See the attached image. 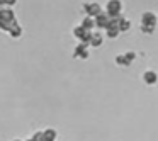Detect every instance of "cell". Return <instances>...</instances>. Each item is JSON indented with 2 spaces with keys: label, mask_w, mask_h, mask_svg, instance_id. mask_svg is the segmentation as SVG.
Masks as SVG:
<instances>
[{
  "label": "cell",
  "mask_w": 158,
  "mask_h": 141,
  "mask_svg": "<svg viewBox=\"0 0 158 141\" xmlns=\"http://www.w3.org/2000/svg\"><path fill=\"white\" fill-rule=\"evenodd\" d=\"M15 24H19V21H17V15H15L14 9L0 7V31L9 32Z\"/></svg>",
  "instance_id": "1"
},
{
  "label": "cell",
  "mask_w": 158,
  "mask_h": 141,
  "mask_svg": "<svg viewBox=\"0 0 158 141\" xmlns=\"http://www.w3.org/2000/svg\"><path fill=\"white\" fill-rule=\"evenodd\" d=\"M121 9H123L121 0H107V4H106V14L109 15L110 19L119 17V15H121Z\"/></svg>",
  "instance_id": "2"
},
{
  "label": "cell",
  "mask_w": 158,
  "mask_h": 141,
  "mask_svg": "<svg viewBox=\"0 0 158 141\" xmlns=\"http://www.w3.org/2000/svg\"><path fill=\"white\" fill-rule=\"evenodd\" d=\"M83 12H85V15L95 19L97 15H100L104 10H102V7H100V4H97V2H87V4H83Z\"/></svg>",
  "instance_id": "3"
},
{
  "label": "cell",
  "mask_w": 158,
  "mask_h": 141,
  "mask_svg": "<svg viewBox=\"0 0 158 141\" xmlns=\"http://www.w3.org/2000/svg\"><path fill=\"white\" fill-rule=\"evenodd\" d=\"M109 26H110V17L106 14V12H102L100 15H97V17H95V27L107 29Z\"/></svg>",
  "instance_id": "4"
},
{
  "label": "cell",
  "mask_w": 158,
  "mask_h": 141,
  "mask_svg": "<svg viewBox=\"0 0 158 141\" xmlns=\"http://www.w3.org/2000/svg\"><path fill=\"white\" fill-rule=\"evenodd\" d=\"M73 56H75V58H80V60H87V58H89V46L80 43V44L75 48Z\"/></svg>",
  "instance_id": "5"
},
{
  "label": "cell",
  "mask_w": 158,
  "mask_h": 141,
  "mask_svg": "<svg viewBox=\"0 0 158 141\" xmlns=\"http://www.w3.org/2000/svg\"><path fill=\"white\" fill-rule=\"evenodd\" d=\"M43 131V139L44 141H56V138H58V133H56L55 127H44Z\"/></svg>",
  "instance_id": "6"
},
{
  "label": "cell",
  "mask_w": 158,
  "mask_h": 141,
  "mask_svg": "<svg viewBox=\"0 0 158 141\" xmlns=\"http://www.w3.org/2000/svg\"><path fill=\"white\" fill-rule=\"evenodd\" d=\"M80 26H82L85 31L92 32L94 27H95V19H92V17H89V15H85V17L82 19V22H80Z\"/></svg>",
  "instance_id": "7"
},
{
  "label": "cell",
  "mask_w": 158,
  "mask_h": 141,
  "mask_svg": "<svg viewBox=\"0 0 158 141\" xmlns=\"http://www.w3.org/2000/svg\"><path fill=\"white\" fill-rule=\"evenodd\" d=\"M7 34L10 36L12 39H21V38H22V34H24V29H22L21 22H19V24H15L14 27H12L10 31L7 32Z\"/></svg>",
  "instance_id": "8"
},
{
  "label": "cell",
  "mask_w": 158,
  "mask_h": 141,
  "mask_svg": "<svg viewBox=\"0 0 158 141\" xmlns=\"http://www.w3.org/2000/svg\"><path fill=\"white\" fill-rule=\"evenodd\" d=\"M104 41V36L99 34V32H92V36H90V41H89V46H92V48H99L100 44H102Z\"/></svg>",
  "instance_id": "9"
},
{
  "label": "cell",
  "mask_w": 158,
  "mask_h": 141,
  "mask_svg": "<svg viewBox=\"0 0 158 141\" xmlns=\"http://www.w3.org/2000/svg\"><path fill=\"white\" fill-rule=\"evenodd\" d=\"M143 78H144V82H146V83H155L158 80V75L155 72H146L143 75Z\"/></svg>",
  "instance_id": "10"
},
{
  "label": "cell",
  "mask_w": 158,
  "mask_h": 141,
  "mask_svg": "<svg viewBox=\"0 0 158 141\" xmlns=\"http://www.w3.org/2000/svg\"><path fill=\"white\" fill-rule=\"evenodd\" d=\"M156 17H155L153 14H144L143 15V24H148V26H155L156 24Z\"/></svg>",
  "instance_id": "11"
},
{
  "label": "cell",
  "mask_w": 158,
  "mask_h": 141,
  "mask_svg": "<svg viewBox=\"0 0 158 141\" xmlns=\"http://www.w3.org/2000/svg\"><path fill=\"white\" fill-rule=\"evenodd\" d=\"M17 2H19V0H5V7H9V9H14L15 5H17Z\"/></svg>",
  "instance_id": "12"
},
{
  "label": "cell",
  "mask_w": 158,
  "mask_h": 141,
  "mask_svg": "<svg viewBox=\"0 0 158 141\" xmlns=\"http://www.w3.org/2000/svg\"><path fill=\"white\" fill-rule=\"evenodd\" d=\"M116 61L119 63V65H127V60H126V56H117V58H116Z\"/></svg>",
  "instance_id": "13"
},
{
  "label": "cell",
  "mask_w": 158,
  "mask_h": 141,
  "mask_svg": "<svg viewBox=\"0 0 158 141\" xmlns=\"http://www.w3.org/2000/svg\"><path fill=\"white\" fill-rule=\"evenodd\" d=\"M0 7H5V0H0Z\"/></svg>",
  "instance_id": "14"
},
{
  "label": "cell",
  "mask_w": 158,
  "mask_h": 141,
  "mask_svg": "<svg viewBox=\"0 0 158 141\" xmlns=\"http://www.w3.org/2000/svg\"><path fill=\"white\" fill-rule=\"evenodd\" d=\"M10 141H24V139H21V138H14V139H10Z\"/></svg>",
  "instance_id": "15"
},
{
  "label": "cell",
  "mask_w": 158,
  "mask_h": 141,
  "mask_svg": "<svg viewBox=\"0 0 158 141\" xmlns=\"http://www.w3.org/2000/svg\"><path fill=\"white\" fill-rule=\"evenodd\" d=\"M24 141H34V139H32V138H27V139H24Z\"/></svg>",
  "instance_id": "16"
},
{
  "label": "cell",
  "mask_w": 158,
  "mask_h": 141,
  "mask_svg": "<svg viewBox=\"0 0 158 141\" xmlns=\"http://www.w3.org/2000/svg\"><path fill=\"white\" fill-rule=\"evenodd\" d=\"M156 21H158V17H156Z\"/></svg>",
  "instance_id": "17"
}]
</instances>
